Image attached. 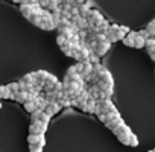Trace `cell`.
Wrapping results in <instances>:
<instances>
[{"label": "cell", "instance_id": "2", "mask_svg": "<svg viewBox=\"0 0 155 152\" xmlns=\"http://www.w3.org/2000/svg\"><path fill=\"white\" fill-rule=\"evenodd\" d=\"M47 126H49V125L43 123L41 120L31 122V126H29V134H46Z\"/></svg>", "mask_w": 155, "mask_h": 152}, {"label": "cell", "instance_id": "25", "mask_svg": "<svg viewBox=\"0 0 155 152\" xmlns=\"http://www.w3.org/2000/svg\"><path fill=\"white\" fill-rule=\"evenodd\" d=\"M56 43H58V46H64V44L67 43V37H64V35H61V34H58V38H56Z\"/></svg>", "mask_w": 155, "mask_h": 152}, {"label": "cell", "instance_id": "33", "mask_svg": "<svg viewBox=\"0 0 155 152\" xmlns=\"http://www.w3.org/2000/svg\"><path fill=\"white\" fill-rule=\"evenodd\" d=\"M0 108H2V102H0Z\"/></svg>", "mask_w": 155, "mask_h": 152}, {"label": "cell", "instance_id": "31", "mask_svg": "<svg viewBox=\"0 0 155 152\" xmlns=\"http://www.w3.org/2000/svg\"><path fill=\"white\" fill-rule=\"evenodd\" d=\"M12 2H15V3H21L23 0H12Z\"/></svg>", "mask_w": 155, "mask_h": 152}, {"label": "cell", "instance_id": "1", "mask_svg": "<svg viewBox=\"0 0 155 152\" xmlns=\"http://www.w3.org/2000/svg\"><path fill=\"white\" fill-rule=\"evenodd\" d=\"M87 20H88L90 25L101 26V23H102L105 18H104V15H102L99 11H96V9H90V12L87 14Z\"/></svg>", "mask_w": 155, "mask_h": 152}, {"label": "cell", "instance_id": "26", "mask_svg": "<svg viewBox=\"0 0 155 152\" xmlns=\"http://www.w3.org/2000/svg\"><path fill=\"white\" fill-rule=\"evenodd\" d=\"M62 88H64V90H68V88H70V76H68V74H65V78H64V81H62Z\"/></svg>", "mask_w": 155, "mask_h": 152}, {"label": "cell", "instance_id": "18", "mask_svg": "<svg viewBox=\"0 0 155 152\" xmlns=\"http://www.w3.org/2000/svg\"><path fill=\"white\" fill-rule=\"evenodd\" d=\"M105 70H107V68H105V67H104L101 62H97V64H94V65H93V71H94L96 74H99V76H101V74H102Z\"/></svg>", "mask_w": 155, "mask_h": 152}, {"label": "cell", "instance_id": "27", "mask_svg": "<svg viewBox=\"0 0 155 152\" xmlns=\"http://www.w3.org/2000/svg\"><path fill=\"white\" fill-rule=\"evenodd\" d=\"M29 152H43V147L38 144H29Z\"/></svg>", "mask_w": 155, "mask_h": 152}, {"label": "cell", "instance_id": "7", "mask_svg": "<svg viewBox=\"0 0 155 152\" xmlns=\"http://www.w3.org/2000/svg\"><path fill=\"white\" fill-rule=\"evenodd\" d=\"M12 101L21 102V104H25L26 101H29V93H28V90H20L18 93L12 94Z\"/></svg>", "mask_w": 155, "mask_h": 152}, {"label": "cell", "instance_id": "32", "mask_svg": "<svg viewBox=\"0 0 155 152\" xmlns=\"http://www.w3.org/2000/svg\"><path fill=\"white\" fill-rule=\"evenodd\" d=\"M149 152H155V149H152V150H149Z\"/></svg>", "mask_w": 155, "mask_h": 152}, {"label": "cell", "instance_id": "8", "mask_svg": "<svg viewBox=\"0 0 155 152\" xmlns=\"http://www.w3.org/2000/svg\"><path fill=\"white\" fill-rule=\"evenodd\" d=\"M37 101H38V96H37V97H34V99H29V101H26V102H25V110H26L28 113H32V111H35V110L38 108V104H37Z\"/></svg>", "mask_w": 155, "mask_h": 152}, {"label": "cell", "instance_id": "6", "mask_svg": "<svg viewBox=\"0 0 155 152\" xmlns=\"http://www.w3.org/2000/svg\"><path fill=\"white\" fill-rule=\"evenodd\" d=\"M61 108H62V107H61V104H59L58 101H53V102H49V105L46 107V110H44V111L52 117V116L58 114V113L61 111Z\"/></svg>", "mask_w": 155, "mask_h": 152}, {"label": "cell", "instance_id": "23", "mask_svg": "<svg viewBox=\"0 0 155 152\" xmlns=\"http://www.w3.org/2000/svg\"><path fill=\"white\" fill-rule=\"evenodd\" d=\"M99 58H101V56H99L96 52H91V53H90V56H88V61H90V62H93V64H97V62H99Z\"/></svg>", "mask_w": 155, "mask_h": 152}, {"label": "cell", "instance_id": "28", "mask_svg": "<svg viewBox=\"0 0 155 152\" xmlns=\"http://www.w3.org/2000/svg\"><path fill=\"white\" fill-rule=\"evenodd\" d=\"M18 85H20V90H26V88H28V82H26L23 78L18 81Z\"/></svg>", "mask_w": 155, "mask_h": 152}, {"label": "cell", "instance_id": "17", "mask_svg": "<svg viewBox=\"0 0 155 152\" xmlns=\"http://www.w3.org/2000/svg\"><path fill=\"white\" fill-rule=\"evenodd\" d=\"M35 74H37V79H40V81H44L46 82V79L49 78V71H46V70H38V71H35Z\"/></svg>", "mask_w": 155, "mask_h": 152}, {"label": "cell", "instance_id": "10", "mask_svg": "<svg viewBox=\"0 0 155 152\" xmlns=\"http://www.w3.org/2000/svg\"><path fill=\"white\" fill-rule=\"evenodd\" d=\"M97 87H99L101 90H104V91H108L111 96H113V93H114V90H113V88H114V85H113V84L105 82L104 79H99V81H97Z\"/></svg>", "mask_w": 155, "mask_h": 152}, {"label": "cell", "instance_id": "16", "mask_svg": "<svg viewBox=\"0 0 155 152\" xmlns=\"http://www.w3.org/2000/svg\"><path fill=\"white\" fill-rule=\"evenodd\" d=\"M23 79H25L28 84H34V85H35V82H37V74H35V71H34V73H28V74L23 76Z\"/></svg>", "mask_w": 155, "mask_h": 152}, {"label": "cell", "instance_id": "22", "mask_svg": "<svg viewBox=\"0 0 155 152\" xmlns=\"http://www.w3.org/2000/svg\"><path fill=\"white\" fill-rule=\"evenodd\" d=\"M8 87H9V90L12 91V94H15V93L20 91V85H18V82H11V84H8Z\"/></svg>", "mask_w": 155, "mask_h": 152}, {"label": "cell", "instance_id": "12", "mask_svg": "<svg viewBox=\"0 0 155 152\" xmlns=\"http://www.w3.org/2000/svg\"><path fill=\"white\" fill-rule=\"evenodd\" d=\"M144 44H146V38L141 37V35L137 32V35H135V38H134V47H137V49H143Z\"/></svg>", "mask_w": 155, "mask_h": 152}, {"label": "cell", "instance_id": "5", "mask_svg": "<svg viewBox=\"0 0 155 152\" xmlns=\"http://www.w3.org/2000/svg\"><path fill=\"white\" fill-rule=\"evenodd\" d=\"M110 47H111V41H101V43H97L96 44V47H94V50L93 52H96L99 56H104L108 50H110Z\"/></svg>", "mask_w": 155, "mask_h": 152}, {"label": "cell", "instance_id": "20", "mask_svg": "<svg viewBox=\"0 0 155 152\" xmlns=\"http://www.w3.org/2000/svg\"><path fill=\"white\" fill-rule=\"evenodd\" d=\"M50 119H52V117H50V116H49L46 111H41V114H40V120H41L43 123L49 125V123H50Z\"/></svg>", "mask_w": 155, "mask_h": 152}, {"label": "cell", "instance_id": "30", "mask_svg": "<svg viewBox=\"0 0 155 152\" xmlns=\"http://www.w3.org/2000/svg\"><path fill=\"white\" fill-rule=\"evenodd\" d=\"M138 34H140V35H141V37H144V38H146V40H147V38H149V37H150V35H149V32H147V31H146V29H143V31H140V32H138Z\"/></svg>", "mask_w": 155, "mask_h": 152}, {"label": "cell", "instance_id": "21", "mask_svg": "<svg viewBox=\"0 0 155 152\" xmlns=\"http://www.w3.org/2000/svg\"><path fill=\"white\" fill-rule=\"evenodd\" d=\"M146 31L149 32L150 37H155V20H152V21L146 26Z\"/></svg>", "mask_w": 155, "mask_h": 152}, {"label": "cell", "instance_id": "29", "mask_svg": "<svg viewBox=\"0 0 155 152\" xmlns=\"http://www.w3.org/2000/svg\"><path fill=\"white\" fill-rule=\"evenodd\" d=\"M73 73H78L76 65H71V67H68V70H67V74H73Z\"/></svg>", "mask_w": 155, "mask_h": 152}, {"label": "cell", "instance_id": "11", "mask_svg": "<svg viewBox=\"0 0 155 152\" xmlns=\"http://www.w3.org/2000/svg\"><path fill=\"white\" fill-rule=\"evenodd\" d=\"M0 99H12V91L8 85H0Z\"/></svg>", "mask_w": 155, "mask_h": 152}, {"label": "cell", "instance_id": "24", "mask_svg": "<svg viewBox=\"0 0 155 152\" xmlns=\"http://www.w3.org/2000/svg\"><path fill=\"white\" fill-rule=\"evenodd\" d=\"M129 146H132V147H137L138 146V138H137V135L132 132V135H131V140H129Z\"/></svg>", "mask_w": 155, "mask_h": 152}, {"label": "cell", "instance_id": "14", "mask_svg": "<svg viewBox=\"0 0 155 152\" xmlns=\"http://www.w3.org/2000/svg\"><path fill=\"white\" fill-rule=\"evenodd\" d=\"M93 65H94V64H93V62H90L88 59H87V61H84V70H82V74H84V76L90 74V73L93 71Z\"/></svg>", "mask_w": 155, "mask_h": 152}, {"label": "cell", "instance_id": "13", "mask_svg": "<svg viewBox=\"0 0 155 152\" xmlns=\"http://www.w3.org/2000/svg\"><path fill=\"white\" fill-rule=\"evenodd\" d=\"M88 93H90V97H93V99H99L101 88L97 87V84H91V85L88 87Z\"/></svg>", "mask_w": 155, "mask_h": 152}, {"label": "cell", "instance_id": "15", "mask_svg": "<svg viewBox=\"0 0 155 152\" xmlns=\"http://www.w3.org/2000/svg\"><path fill=\"white\" fill-rule=\"evenodd\" d=\"M101 79H104L105 82H108V84H113L114 85V79H113V74L108 71V70H105L102 74H101Z\"/></svg>", "mask_w": 155, "mask_h": 152}, {"label": "cell", "instance_id": "3", "mask_svg": "<svg viewBox=\"0 0 155 152\" xmlns=\"http://www.w3.org/2000/svg\"><path fill=\"white\" fill-rule=\"evenodd\" d=\"M29 144H38L41 147L46 146V134H29L28 137Z\"/></svg>", "mask_w": 155, "mask_h": 152}, {"label": "cell", "instance_id": "9", "mask_svg": "<svg viewBox=\"0 0 155 152\" xmlns=\"http://www.w3.org/2000/svg\"><path fill=\"white\" fill-rule=\"evenodd\" d=\"M135 35H137V32L129 31V32L126 34V37L122 40V41H123V44H125V46H128V47H134V38H135Z\"/></svg>", "mask_w": 155, "mask_h": 152}, {"label": "cell", "instance_id": "4", "mask_svg": "<svg viewBox=\"0 0 155 152\" xmlns=\"http://www.w3.org/2000/svg\"><path fill=\"white\" fill-rule=\"evenodd\" d=\"M35 3H25V2H21L20 3V11H21V14L28 18V20H31L32 18V15H34V6Z\"/></svg>", "mask_w": 155, "mask_h": 152}, {"label": "cell", "instance_id": "19", "mask_svg": "<svg viewBox=\"0 0 155 152\" xmlns=\"http://www.w3.org/2000/svg\"><path fill=\"white\" fill-rule=\"evenodd\" d=\"M41 111H43V110H40V108H37L35 111H32V113H31V122H37V120H40V114H41Z\"/></svg>", "mask_w": 155, "mask_h": 152}]
</instances>
